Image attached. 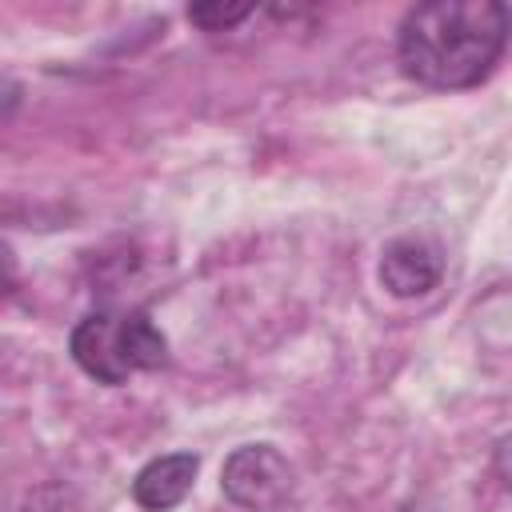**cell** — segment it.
I'll list each match as a JSON object with an SVG mask.
<instances>
[{"mask_svg": "<svg viewBox=\"0 0 512 512\" xmlns=\"http://www.w3.org/2000/svg\"><path fill=\"white\" fill-rule=\"evenodd\" d=\"M512 40V12L500 0H428L404 12L396 60L408 80L456 92L492 76Z\"/></svg>", "mask_w": 512, "mask_h": 512, "instance_id": "obj_1", "label": "cell"}, {"mask_svg": "<svg viewBox=\"0 0 512 512\" xmlns=\"http://www.w3.org/2000/svg\"><path fill=\"white\" fill-rule=\"evenodd\" d=\"M72 360L100 384H128L168 360V340L144 308H96L68 336Z\"/></svg>", "mask_w": 512, "mask_h": 512, "instance_id": "obj_2", "label": "cell"}, {"mask_svg": "<svg viewBox=\"0 0 512 512\" xmlns=\"http://www.w3.org/2000/svg\"><path fill=\"white\" fill-rule=\"evenodd\" d=\"M296 472L272 444H244L220 468V492L244 512H276L292 500Z\"/></svg>", "mask_w": 512, "mask_h": 512, "instance_id": "obj_3", "label": "cell"}, {"mask_svg": "<svg viewBox=\"0 0 512 512\" xmlns=\"http://www.w3.org/2000/svg\"><path fill=\"white\" fill-rule=\"evenodd\" d=\"M440 276H444L440 248L424 236H396L380 252V284L400 300L428 296L440 284Z\"/></svg>", "mask_w": 512, "mask_h": 512, "instance_id": "obj_4", "label": "cell"}, {"mask_svg": "<svg viewBox=\"0 0 512 512\" xmlns=\"http://www.w3.org/2000/svg\"><path fill=\"white\" fill-rule=\"evenodd\" d=\"M196 472H200V460L192 452H168V456H156L148 460L136 480H132V500L144 508V512H168L176 508L192 484H196Z\"/></svg>", "mask_w": 512, "mask_h": 512, "instance_id": "obj_5", "label": "cell"}, {"mask_svg": "<svg viewBox=\"0 0 512 512\" xmlns=\"http://www.w3.org/2000/svg\"><path fill=\"white\" fill-rule=\"evenodd\" d=\"M244 16H252V4H196L188 8V20L204 32H220V28H232L240 24Z\"/></svg>", "mask_w": 512, "mask_h": 512, "instance_id": "obj_6", "label": "cell"}, {"mask_svg": "<svg viewBox=\"0 0 512 512\" xmlns=\"http://www.w3.org/2000/svg\"><path fill=\"white\" fill-rule=\"evenodd\" d=\"M492 472H496V480L512 492V432L496 440V448H492Z\"/></svg>", "mask_w": 512, "mask_h": 512, "instance_id": "obj_7", "label": "cell"}]
</instances>
